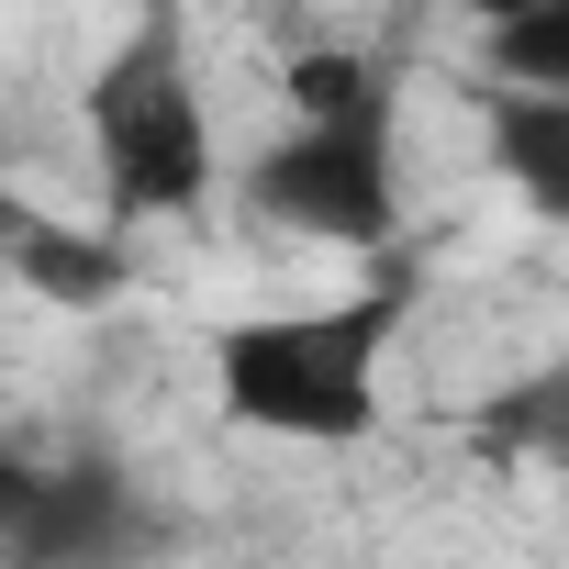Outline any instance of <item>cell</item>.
Instances as JSON below:
<instances>
[{
	"instance_id": "cell-1",
	"label": "cell",
	"mask_w": 569,
	"mask_h": 569,
	"mask_svg": "<svg viewBox=\"0 0 569 569\" xmlns=\"http://www.w3.org/2000/svg\"><path fill=\"white\" fill-rule=\"evenodd\" d=\"M402 325H413V257L391 246V257H369L347 302L212 325V402H223V425L279 436V447H358V436H380Z\"/></svg>"
},
{
	"instance_id": "cell-2",
	"label": "cell",
	"mask_w": 569,
	"mask_h": 569,
	"mask_svg": "<svg viewBox=\"0 0 569 569\" xmlns=\"http://www.w3.org/2000/svg\"><path fill=\"white\" fill-rule=\"evenodd\" d=\"M79 146H90L101 212L123 234L134 223H190L223 190V123H212V90H201L179 0H134L123 46L79 90Z\"/></svg>"
},
{
	"instance_id": "cell-3",
	"label": "cell",
	"mask_w": 569,
	"mask_h": 569,
	"mask_svg": "<svg viewBox=\"0 0 569 569\" xmlns=\"http://www.w3.org/2000/svg\"><path fill=\"white\" fill-rule=\"evenodd\" d=\"M246 212L302 246L391 257L402 246V90L347 101V112H291L246 168Z\"/></svg>"
},
{
	"instance_id": "cell-4",
	"label": "cell",
	"mask_w": 569,
	"mask_h": 569,
	"mask_svg": "<svg viewBox=\"0 0 569 569\" xmlns=\"http://www.w3.org/2000/svg\"><path fill=\"white\" fill-rule=\"evenodd\" d=\"M157 502L134 491L123 458H12V491H0V547L12 569H146L157 558Z\"/></svg>"
},
{
	"instance_id": "cell-5",
	"label": "cell",
	"mask_w": 569,
	"mask_h": 569,
	"mask_svg": "<svg viewBox=\"0 0 569 569\" xmlns=\"http://www.w3.org/2000/svg\"><path fill=\"white\" fill-rule=\"evenodd\" d=\"M0 257H12V279L34 302H57V313H112L134 291V246H123L112 212L101 223H68V212L12 201V212H0Z\"/></svg>"
},
{
	"instance_id": "cell-6",
	"label": "cell",
	"mask_w": 569,
	"mask_h": 569,
	"mask_svg": "<svg viewBox=\"0 0 569 569\" xmlns=\"http://www.w3.org/2000/svg\"><path fill=\"white\" fill-rule=\"evenodd\" d=\"M469 458L480 469H547L569 491V347H547L536 369H513L502 391L469 402Z\"/></svg>"
},
{
	"instance_id": "cell-7",
	"label": "cell",
	"mask_w": 569,
	"mask_h": 569,
	"mask_svg": "<svg viewBox=\"0 0 569 569\" xmlns=\"http://www.w3.org/2000/svg\"><path fill=\"white\" fill-rule=\"evenodd\" d=\"M480 146L502 168V190L569 234V90H502L491 79V112H480Z\"/></svg>"
},
{
	"instance_id": "cell-8",
	"label": "cell",
	"mask_w": 569,
	"mask_h": 569,
	"mask_svg": "<svg viewBox=\"0 0 569 569\" xmlns=\"http://www.w3.org/2000/svg\"><path fill=\"white\" fill-rule=\"evenodd\" d=\"M480 68L502 90H569V0H525L513 23L480 34Z\"/></svg>"
},
{
	"instance_id": "cell-9",
	"label": "cell",
	"mask_w": 569,
	"mask_h": 569,
	"mask_svg": "<svg viewBox=\"0 0 569 569\" xmlns=\"http://www.w3.org/2000/svg\"><path fill=\"white\" fill-rule=\"evenodd\" d=\"M380 90H402V79L380 57H347V46H325V57L291 68V112H347V101H380Z\"/></svg>"
},
{
	"instance_id": "cell-10",
	"label": "cell",
	"mask_w": 569,
	"mask_h": 569,
	"mask_svg": "<svg viewBox=\"0 0 569 569\" xmlns=\"http://www.w3.org/2000/svg\"><path fill=\"white\" fill-rule=\"evenodd\" d=\"M469 12H480V34H491V23H513V12H525V0H469Z\"/></svg>"
}]
</instances>
